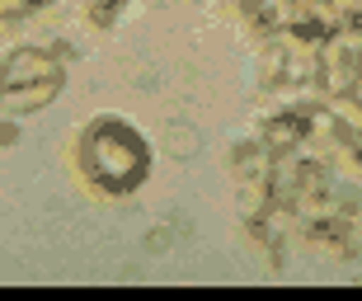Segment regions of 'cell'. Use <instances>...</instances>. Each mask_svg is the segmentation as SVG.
<instances>
[{"label": "cell", "instance_id": "1", "mask_svg": "<svg viewBox=\"0 0 362 301\" xmlns=\"http://www.w3.org/2000/svg\"><path fill=\"white\" fill-rule=\"evenodd\" d=\"M81 170L90 175V184H99L104 193H132L151 170L146 141L136 137L127 123L104 118L81 137Z\"/></svg>", "mask_w": 362, "mask_h": 301}, {"label": "cell", "instance_id": "2", "mask_svg": "<svg viewBox=\"0 0 362 301\" xmlns=\"http://www.w3.org/2000/svg\"><path fill=\"white\" fill-rule=\"evenodd\" d=\"M57 90H62V66H57L47 52L24 47V52L5 57V66H0V109L33 113V109H42Z\"/></svg>", "mask_w": 362, "mask_h": 301}, {"label": "cell", "instance_id": "3", "mask_svg": "<svg viewBox=\"0 0 362 301\" xmlns=\"http://www.w3.org/2000/svg\"><path fill=\"white\" fill-rule=\"evenodd\" d=\"M24 5H38V0H0V10H24Z\"/></svg>", "mask_w": 362, "mask_h": 301}]
</instances>
